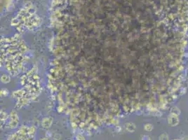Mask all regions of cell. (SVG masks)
<instances>
[{
	"mask_svg": "<svg viewBox=\"0 0 188 140\" xmlns=\"http://www.w3.org/2000/svg\"><path fill=\"white\" fill-rule=\"evenodd\" d=\"M145 129L146 130L150 131V130H152V126L150 124L146 125V126H145Z\"/></svg>",
	"mask_w": 188,
	"mask_h": 140,
	"instance_id": "obj_3",
	"label": "cell"
},
{
	"mask_svg": "<svg viewBox=\"0 0 188 140\" xmlns=\"http://www.w3.org/2000/svg\"><path fill=\"white\" fill-rule=\"evenodd\" d=\"M174 140H180V139H174Z\"/></svg>",
	"mask_w": 188,
	"mask_h": 140,
	"instance_id": "obj_5",
	"label": "cell"
},
{
	"mask_svg": "<svg viewBox=\"0 0 188 140\" xmlns=\"http://www.w3.org/2000/svg\"><path fill=\"white\" fill-rule=\"evenodd\" d=\"M42 140H48V139H46V138H44V139H42Z\"/></svg>",
	"mask_w": 188,
	"mask_h": 140,
	"instance_id": "obj_4",
	"label": "cell"
},
{
	"mask_svg": "<svg viewBox=\"0 0 188 140\" xmlns=\"http://www.w3.org/2000/svg\"><path fill=\"white\" fill-rule=\"evenodd\" d=\"M126 129L129 132H133L135 130L134 125L132 124V123H128V124H126Z\"/></svg>",
	"mask_w": 188,
	"mask_h": 140,
	"instance_id": "obj_1",
	"label": "cell"
},
{
	"mask_svg": "<svg viewBox=\"0 0 188 140\" xmlns=\"http://www.w3.org/2000/svg\"><path fill=\"white\" fill-rule=\"evenodd\" d=\"M159 139L160 140H168V135H166V133L162 134V135H161L160 137H159Z\"/></svg>",
	"mask_w": 188,
	"mask_h": 140,
	"instance_id": "obj_2",
	"label": "cell"
}]
</instances>
